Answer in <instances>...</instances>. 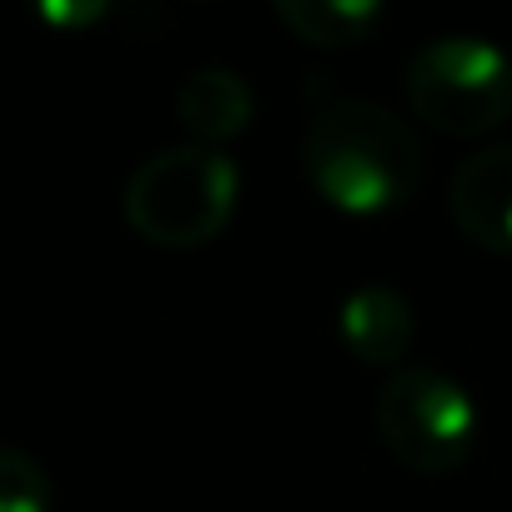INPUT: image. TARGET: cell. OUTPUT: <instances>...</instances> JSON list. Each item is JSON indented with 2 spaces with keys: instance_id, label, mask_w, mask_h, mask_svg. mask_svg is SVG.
<instances>
[{
  "instance_id": "obj_1",
  "label": "cell",
  "mask_w": 512,
  "mask_h": 512,
  "mask_svg": "<svg viewBox=\"0 0 512 512\" xmlns=\"http://www.w3.org/2000/svg\"><path fill=\"white\" fill-rule=\"evenodd\" d=\"M302 171L322 201L347 216H382L417 196L427 151L417 131L382 101H327L302 131Z\"/></svg>"
},
{
  "instance_id": "obj_2",
  "label": "cell",
  "mask_w": 512,
  "mask_h": 512,
  "mask_svg": "<svg viewBox=\"0 0 512 512\" xmlns=\"http://www.w3.org/2000/svg\"><path fill=\"white\" fill-rule=\"evenodd\" d=\"M236 201H241L236 161L221 146L201 141H176L151 151L121 191L131 231L166 251H191L216 241L231 226Z\"/></svg>"
},
{
  "instance_id": "obj_3",
  "label": "cell",
  "mask_w": 512,
  "mask_h": 512,
  "mask_svg": "<svg viewBox=\"0 0 512 512\" xmlns=\"http://www.w3.org/2000/svg\"><path fill=\"white\" fill-rule=\"evenodd\" d=\"M407 101L442 136H487L512 116V56L487 36H432L407 61Z\"/></svg>"
},
{
  "instance_id": "obj_4",
  "label": "cell",
  "mask_w": 512,
  "mask_h": 512,
  "mask_svg": "<svg viewBox=\"0 0 512 512\" xmlns=\"http://www.w3.org/2000/svg\"><path fill=\"white\" fill-rule=\"evenodd\" d=\"M377 432L407 472L442 477V472H457L472 457L482 417H477L472 392L452 372L407 362V367L382 377Z\"/></svg>"
},
{
  "instance_id": "obj_5",
  "label": "cell",
  "mask_w": 512,
  "mask_h": 512,
  "mask_svg": "<svg viewBox=\"0 0 512 512\" xmlns=\"http://www.w3.org/2000/svg\"><path fill=\"white\" fill-rule=\"evenodd\" d=\"M447 206L467 241L512 256V141H492L462 156L447 181Z\"/></svg>"
},
{
  "instance_id": "obj_6",
  "label": "cell",
  "mask_w": 512,
  "mask_h": 512,
  "mask_svg": "<svg viewBox=\"0 0 512 512\" xmlns=\"http://www.w3.org/2000/svg\"><path fill=\"white\" fill-rule=\"evenodd\" d=\"M337 332H342V347L367 362V367H407V352H412V337H417V317H412V302L397 292V287H357L342 312H337Z\"/></svg>"
},
{
  "instance_id": "obj_7",
  "label": "cell",
  "mask_w": 512,
  "mask_h": 512,
  "mask_svg": "<svg viewBox=\"0 0 512 512\" xmlns=\"http://www.w3.org/2000/svg\"><path fill=\"white\" fill-rule=\"evenodd\" d=\"M251 116H256V96H251L246 76L231 66H196L176 91V121L201 146H221V141L241 136L251 126Z\"/></svg>"
},
{
  "instance_id": "obj_8",
  "label": "cell",
  "mask_w": 512,
  "mask_h": 512,
  "mask_svg": "<svg viewBox=\"0 0 512 512\" xmlns=\"http://www.w3.org/2000/svg\"><path fill=\"white\" fill-rule=\"evenodd\" d=\"M272 16L307 46H357L377 31L382 6L377 0H277Z\"/></svg>"
},
{
  "instance_id": "obj_9",
  "label": "cell",
  "mask_w": 512,
  "mask_h": 512,
  "mask_svg": "<svg viewBox=\"0 0 512 512\" xmlns=\"http://www.w3.org/2000/svg\"><path fill=\"white\" fill-rule=\"evenodd\" d=\"M51 507H56L51 472L21 447H0V512H51Z\"/></svg>"
},
{
  "instance_id": "obj_10",
  "label": "cell",
  "mask_w": 512,
  "mask_h": 512,
  "mask_svg": "<svg viewBox=\"0 0 512 512\" xmlns=\"http://www.w3.org/2000/svg\"><path fill=\"white\" fill-rule=\"evenodd\" d=\"M46 16H51V21H96V16H101V6H81V11H66V6H46Z\"/></svg>"
}]
</instances>
